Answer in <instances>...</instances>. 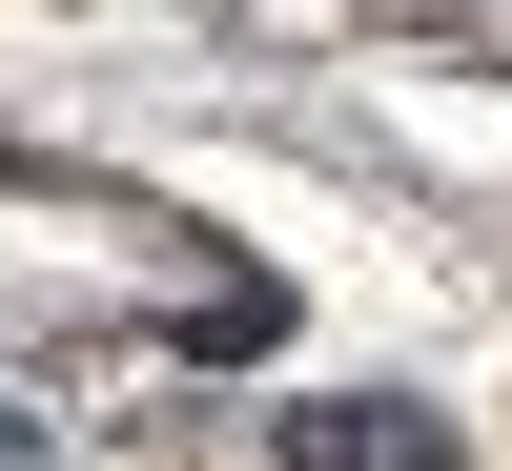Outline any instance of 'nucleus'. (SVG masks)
Listing matches in <instances>:
<instances>
[{
	"label": "nucleus",
	"instance_id": "1",
	"mask_svg": "<svg viewBox=\"0 0 512 471\" xmlns=\"http://www.w3.org/2000/svg\"><path fill=\"white\" fill-rule=\"evenodd\" d=\"M287 471H472V451H451V410H410V390H308L287 410Z\"/></svg>",
	"mask_w": 512,
	"mask_h": 471
}]
</instances>
